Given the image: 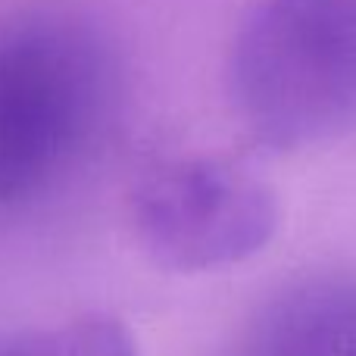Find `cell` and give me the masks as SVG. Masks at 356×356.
Returning a JSON list of instances; mask_svg holds the SVG:
<instances>
[{
	"label": "cell",
	"instance_id": "2",
	"mask_svg": "<svg viewBox=\"0 0 356 356\" xmlns=\"http://www.w3.org/2000/svg\"><path fill=\"white\" fill-rule=\"evenodd\" d=\"M228 88L263 150L356 135V0H259L234 35Z\"/></svg>",
	"mask_w": 356,
	"mask_h": 356
},
{
	"label": "cell",
	"instance_id": "3",
	"mask_svg": "<svg viewBox=\"0 0 356 356\" xmlns=\"http://www.w3.org/2000/svg\"><path fill=\"white\" fill-rule=\"evenodd\" d=\"M138 244L181 275L257 257L278 232V197L250 166L219 154L160 156L131 191Z\"/></svg>",
	"mask_w": 356,
	"mask_h": 356
},
{
	"label": "cell",
	"instance_id": "1",
	"mask_svg": "<svg viewBox=\"0 0 356 356\" xmlns=\"http://www.w3.org/2000/svg\"><path fill=\"white\" fill-rule=\"evenodd\" d=\"M116 104V50L91 19L35 10L0 25V207L66 181L106 135Z\"/></svg>",
	"mask_w": 356,
	"mask_h": 356
},
{
	"label": "cell",
	"instance_id": "4",
	"mask_svg": "<svg viewBox=\"0 0 356 356\" xmlns=\"http://www.w3.org/2000/svg\"><path fill=\"white\" fill-rule=\"evenodd\" d=\"M225 356H356V282L309 275L244 322Z\"/></svg>",
	"mask_w": 356,
	"mask_h": 356
},
{
	"label": "cell",
	"instance_id": "5",
	"mask_svg": "<svg viewBox=\"0 0 356 356\" xmlns=\"http://www.w3.org/2000/svg\"><path fill=\"white\" fill-rule=\"evenodd\" d=\"M0 356H141L135 334L113 316H79L0 341Z\"/></svg>",
	"mask_w": 356,
	"mask_h": 356
}]
</instances>
